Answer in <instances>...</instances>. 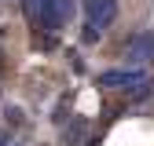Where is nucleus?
<instances>
[{"mask_svg": "<svg viewBox=\"0 0 154 146\" xmlns=\"http://www.w3.org/2000/svg\"><path fill=\"white\" fill-rule=\"evenodd\" d=\"M29 15L41 22V29H63L73 15V0H26Z\"/></svg>", "mask_w": 154, "mask_h": 146, "instance_id": "f257e3e1", "label": "nucleus"}, {"mask_svg": "<svg viewBox=\"0 0 154 146\" xmlns=\"http://www.w3.org/2000/svg\"><path fill=\"white\" fill-rule=\"evenodd\" d=\"M140 84H147L143 69H103L99 73V88H106V91H128Z\"/></svg>", "mask_w": 154, "mask_h": 146, "instance_id": "f03ea898", "label": "nucleus"}, {"mask_svg": "<svg viewBox=\"0 0 154 146\" xmlns=\"http://www.w3.org/2000/svg\"><path fill=\"white\" fill-rule=\"evenodd\" d=\"M125 59L128 62H154V29L132 36V40L125 44Z\"/></svg>", "mask_w": 154, "mask_h": 146, "instance_id": "20e7f679", "label": "nucleus"}, {"mask_svg": "<svg viewBox=\"0 0 154 146\" xmlns=\"http://www.w3.org/2000/svg\"><path fill=\"white\" fill-rule=\"evenodd\" d=\"M81 132H85V124H73V128H66V142H77V139H81Z\"/></svg>", "mask_w": 154, "mask_h": 146, "instance_id": "39448f33", "label": "nucleus"}, {"mask_svg": "<svg viewBox=\"0 0 154 146\" xmlns=\"http://www.w3.org/2000/svg\"><path fill=\"white\" fill-rule=\"evenodd\" d=\"M81 7H85L88 26L99 29V33L106 26H114V18H118V0H81Z\"/></svg>", "mask_w": 154, "mask_h": 146, "instance_id": "7ed1b4c3", "label": "nucleus"}, {"mask_svg": "<svg viewBox=\"0 0 154 146\" xmlns=\"http://www.w3.org/2000/svg\"><path fill=\"white\" fill-rule=\"evenodd\" d=\"M0 146H11V132L8 128H0Z\"/></svg>", "mask_w": 154, "mask_h": 146, "instance_id": "423d86ee", "label": "nucleus"}]
</instances>
